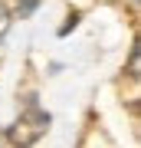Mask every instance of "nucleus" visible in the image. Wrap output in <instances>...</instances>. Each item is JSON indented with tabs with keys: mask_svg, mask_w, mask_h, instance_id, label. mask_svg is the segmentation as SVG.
Wrapping results in <instances>:
<instances>
[{
	"mask_svg": "<svg viewBox=\"0 0 141 148\" xmlns=\"http://www.w3.org/2000/svg\"><path fill=\"white\" fill-rule=\"evenodd\" d=\"M33 7H36V0H23V7H20V13H30Z\"/></svg>",
	"mask_w": 141,
	"mask_h": 148,
	"instance_id": "f03ea898",
	"label": "nucleus"
},
{
	"mask_svg": "<svg viewBox=\"0 0 141 148\" xmlns=\"http://www.w3.org/2000/svg\"><path fill=\"white\" fill-rule=\"evenodd\" d=\"M10 20H13V16H10V7H7L3 0H0V36H3L7 30H10Z\"/></svg>",
	"mask_w": 141,
	"mask_h": 148,
	"instance_id": "f257e3e1",
	"label": "nucleus"
}]
</instances>
